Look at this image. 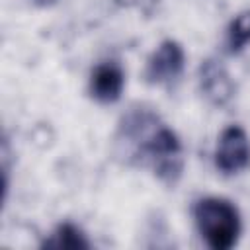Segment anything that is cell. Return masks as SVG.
I'll return each mask as SVG.
<instances>
[{
    "label": "cell",
    "instance_id": "obj_9",
    "mask_svg": "<svg viewBox=\"0 0 250 250\" xmlns=\"http://www.w3.org/2000/svg\"><path fill=\"white\" fill-rule=\"evenodd\" d=\"M37 6H43V8H47V6H53L57 0H33Z\"/></svg>",
    "mask_w": 250,
    "mask_h": 250
},
{
    "label": "cell",
    "instance_id": "obj_2",
    "mask_svg": "<svg viewBox=\"0 0 250 250\" xmlns=\"http://www.w3.org/2000/svg\"><path fill=\"white\" fill-rule=\"evenodd\" d=\"M193 221L201 238L215 250H229L240 238V213L236 205L225 197L199 199L193 207Z\"/></svg>",
    "mask_w": 250,
    "mask_h": 250
},
{
    "label": "cell",
    "instance_id": "obj_8",
    "mask_svg": "<svg viewBox=\"0 0 250 250\" xmlns=\"http://www.w3.org/2000/svg\"><path fill=\"white\" fill-rule=\"evenodd\" d=\"M45 246L49 248H68V250H78V248H88L90 242L84 236V232L72 225V223H62L59 225L51 236L45 240Z\"/></svg>",
    "mask_w": 250,
    "mask_h": 250
},
{
    "label": "cell",
    "instance_id": "obj_3",
    "mask_svg": "<svg viewBox=\"0 0 250 250\" xmlns=\"http://www.w3.org/2000/svg\"><path fill=\"white\" fill-rule=\"evenodd\" d=\"M215 166L227 176L240 174L250 166V137L238 125L227 127L215 146Z\"/></svg>",
    "mask_w": 250,
    "mask_h": 250
},
{
    "label": "cell",
    "instance_id": "obj_7",
    "mask_svg": "<svg viewBox=\"0 0 250 250\" xmlns=\"http://www.w3.org/2000/svg\"><path fill=\"white\" fill-rule=\"evenodd\" d=\"M250 45V10H244L232 18V21L227 27L225 35V47L230 55L240 53Z\"/></svg>",
    "mask_w": 250,
    "mask_h": 250
},
{
    "label": "cell",
    "instance_id": "obj_1",
    "mask_svg": "<svg viewBox=\"0 0 250 250\" xmlns=\"http://www.w3.org/2000/svg\"><path fill=\"white\" fill-rule=\"evenodd\" d=\"M119 139L133 156L160 180L176 182L184 170V148L168 125L146 109L129 111L119 125Z\"/></svg>",
    "mask_w": 250,
    "mask_h": 250
},
{
    "label": "cell",
    "instance_id": "obj_5",
    "mask_svg": "<svg viewBox=\"0 0 250 250\" xmlns=\"http://www.w3.org/2000/svg\"><path fill=\"white\" fill-rule=\"evenodd\" d=\"M199 88L213 105H227L234 98V80L219 61H205L199 66Z\"/></svg>",
    "mask_w": 250,
    "mask_h": 250
},
{
    "label": "cell",
    "instance_id": "obj_6",
    "mask_svg": "<svg viewBox=\"0 0 250 250\" xmlns=\"http://www.w3.org/2000/svg\"><path fill=\"white\" fill-rule=\"evenodd\" d=\"M90 94L96 102L100 104H113L121 98L123 88H125V74L123 68L113 62V61H105L100 62L92 74H90Z\"/></svg>",
    "mask_w": 250,
    "mask_h": 250
},
{
    "label": "cell",
    "instance_id": "obj_4",
    "mask_svg": "<svg viewBox=\"0 0 250 250\" xmlns=\"http://www.w3.org/2000/svg\"><path fill=\"white\" fill-rule=\"evenodd\" d=\"M184 64H186L184 47L174 39H166L148 57L145 76L150 84H158V86L170 84L180 78V74L184 72Z\"/></svg>",
    "mask_w": 250,
    "mask_h": 250
}]
</instances>
